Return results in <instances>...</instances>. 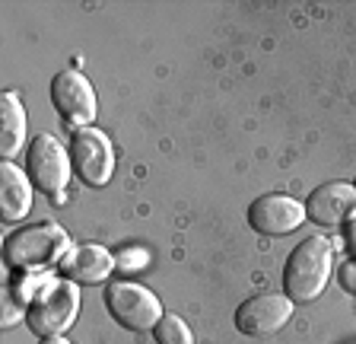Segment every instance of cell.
Wrapping results in <instances>:
<instances>
[{
  "label": "cell",
  "mask_w": 356,
  "mask_h": 344,
  "mask_svg": "<svg viewBox=\"0 0 356 344\" xmlns=\"http://www.w3.org/2000/svg\"><path fill=\"white\" fill-rule=\"evenodd\" d=\"M331 268H334L331 242L325 236H309L289 252L286 268H283V293L293 303H309L331 281Z\"/></svg>",
  "instance_id": "1"
},
{
  "label": "cell",
  "mask_w": 356,
  "mask_h": 344,
  "mask_svg": "<svg viewBox=\"0 0 356 344\" xmlns=\"http://www.w3.org/2000/svg\"><path fill=\"white\" fill-rule=\"evenodd\" d=\"M67 233L51 220L42 224H29L22 230L10 233L3 240V262L16 271H32V268H48L67 252Z\"/></svg>",
  "instance_id": "2"
},
{
  "label": "cell",
  "mask_w": 356,
  "mask_h": 344,
  "mask_svg": "<svg viewBox=\"0 0 356 344\" xmlns=\"http://www.w3.org/2000/svg\"><path fill=\"white\" fill-rule=\"evenodd\" d=\"M80 313V293L74 281H48L32 293L29 306H26V322L38 338H58L74 325Z\"/></svg>",
  "instance_id": "3"
},
{
  "label": "cell",
  "mask_w": 356,
  "mask_h": 344,
  "mask_svg": "<svg viewBox=\"0 0 356 344\" xmlns=\"http://www.w3.org/2000/svg\"><path fill=\"white\" fill-rule=\"evenodd\" d=\"M105 306H108L111 319L127 331H149L163 319V306H159L156 293H149L140 284H111L105 293Z\"/></svg>",
  "instance_id": "4"
},
{
  "label": "cell",
  "mask_w": 356,
  "mask_h": 344,
  "mask_svg": "<svg viewBox=\"0 0 356 344\" xmlns=\"http://www.w3.org/2000/svg\"><path fill=\"white\" fill-rule=\"evenodd\" d=\"M70 166L86 185L102 188L115 172V153L108 137L96 127H76L70 137Z\"/></svg>",
  "instance_id": "5"
},
{
  "label": "cell",
  "mask_w": 356,
  "mask_h": 344,
  "mask_svg": "<svg viewBox=\"0 0 356 344\" xmlns=\"http://www.w3.org/2000/svg\"><path fill=\"white\" fill-rule=\"evenodd\" d=\"M26 166H29V182L44 191V195H58L64 191L67 179H70V150H64L51 134H38L35 141L29 143V157H26Z\"/></svg>",
  "instance_id": "6"
},
{
  "label": "cell",
  "mask_w": 356,
  "mask_h": 344,
  "mask_svg": "<svg viewBox=\"0 0 356 344\" xmlns=\"http://www.w3.org/2000/svg\"><path fill=\"white\" fill-rule=\"evenodd\" d=\"M293 315V299L286 293H258L236 309V329L248 338H264L280 331Z\"/></svg>",
  "instance_id": "7"
},
{
  "label": "cell",
  "mask_w": 356,
  "mask_h": 344,
  "mask_svg": "<svg viewBox=\"0 0 356 344\" xmlns=\"http://www.w3.org/2000/svg\"><path fill=\"white\" fill-rule=\"evenodd\" d=\"M51 102L67 125H89L96 118V93L80 70H60L54 77Z\"/></svg>",
  "instance_id": "8"
},
{
  "label": "cell",
  "mask_w": 356,
  "mask_h": 344,
  "mask_svg": "<svg viewBox=\"0 0 356 344\" xmlns=\"http://www.w3.org/2000/svg\"><path fill=\"white\" fill-rule=\"evenodd\" d=\"M305 220V208L286 195H264L248 208V226L261 236H286Z\"/></svg>",
  "instance_id": "9"
},
{
  "label": "cell",
  "mask_w": 356,
  "mask_h": 344,
  "mask_svg": "<svg viewBox=\"0 0 356 344\" xmlns=\"http://www.w3.org/2000/svg\"><path fill=\"white\" fill-rule=\"evenodd\" d=\"M305 217L318 226H341L356 217V188L347 182H327L315 188L305 204Z\"/></svg>",
  "instance_id": "10"
},
{
  "label": "cell",
  "mask_w": 356,
  "mask_h": 344,
  "mask_svg": "<svg viewBox=\"0 0 356 344\" xmlns=\"http://www.w3.org/2000/svg\"><path fill=\"white\" fill-rule=\"evenodd\" d=\"M67 281L74 284H102L111 274V255L102 246H76L67 252V258L60 262Z\"/></svg>",
  "instance_id": "11"
},
{
  "label": "cell",
  "mask_w": 356,
  "mask_h": 344,
  "mask_svg": "<svg viewBox=\"0 0 356 344\" xmlns=\"http://www.w3.org/2000/svg\"><path fill=\"white\" fill-rule=\"evenodd\" d=\"M32 210V191L26 172L13 163L0 166V214L3 220H22Z\"/></svg>",
  "instance_id": "12"
},
{
  "label": "cell",
  "mask_w": 356,
  "mask_h": 344,
  "mask_svg": "<svg viewBox=\"0 0 356 344\" xmlns=\"http://www.w3.org/2000/svg\"><path fill=\"white\" fill-rule=\"evenodd\" d=\"M26 141V115H22V105L13 93H3L0 99V153L3 159H10L16 150Z\"/></svg>",
  "instance_id": "13"
},
{
  "label": "cell",
  "mask_w": 356,
  "mask_h": 344,
  "mask_svg": "<svg viewBox=\"0 0 356 344\" xmlns=\"http://www.w3.org/2000/svg\"><path fill=\"white\" fill-rule=\"evenodd\" d=\"M153 335H156V344H194L191 329L178 315H163V319L156 322Z\"/></svg>",
  "instance_id": "14"
},
{
  "label": "cell",
  "mask_w": 356,
  "mask_h": 344,
  "mask_svg": "<svg viewBox=\"0 0 356 344\" xmlns=\"http://www.w3.org/2000/svg\"><path fill=\"white\" fill-rule=\"evenodd\" d=\"M337 281H341V287L347 293H353L356 297V262H350V265H343L341 268V274H337Z\"/></svg>",
  "instance_id": "15"
},
{
  "label": "cell",
  "mask_w": 356,
  "mask_h": 344,
  "mask_svg": "<svg viewBox=\"0 0 356 344\" xmlns=\"http://www.w3.org/2000/svg\"><path fill=\"white\" fill-rule=\"evenodd\" d=\"M38 344H70V341H64V338H42V341H38Z\"/></svg>",
  "instance_id": "16"
},
{
  "label": "cell",
  "mask_w": 356,
  "mask_h": 344,
  "mask_svg": "<svg viewBox=\"0 0 356 344\" xmlns=\"http://www.w3.org/2000/svg\"><path fill=\"white\" fill-rule=\"evenodd\" d=\"M350 249L356 252V220H353V226H350Z\"/></svg>",
  "instance_id": "17"
},
{
  "label": "cell",
  "mask_w": 356,
  "mask_h": 344,
  "mask_svg": "<svg viewBox=\"0 0 356 344\" xmlns=\"http://www.w3.org/2000/svg\"><path fill=\"white\" fill-rule=\"evenodd\" d=\"M353 188H356V185H353Z\"/></svg>",
  "instance_id": "18"
}]
</instances>
